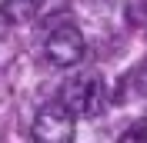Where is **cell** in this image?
Segmentation results:
<instances>
[{
    "label": "cell",
    "mask_w": 147,
    "mask_h": 143,
    "mask_svg": "<svg viewBox=\"0 0 147 143\" xmlns=\"http://www.w3.org/2000/svg\"><path fill=\"white\" fill-rule=\"evenodd\" d=\"M60 103L74 116H97L104 110V87L100 77L94 73H77L60 87Z\"/></svg>",
    "instance_id": "1"
},
{
    "label": "cell",
    "mask_w": 147,
    "mask_h": 143,
    "mask_svg": "<svg viewBox=\"0 0 147 143\" xmlns=\"http://www.w3.org/2000/svg\"><path fill=\"white\" fill-rule=\"evenodd\" d=\"M30 133L37 143H74V113L64 103H47L37 110Z\"/></svg>",
    "instance_id": "2"
},
{
    "label": "cell",
    "mask_w": 147,
    "mask_h": 143,
    "mask_svg": "<svg viewBox=\"0 0 147 143\" xmlns=\"http://www.w3.org/2000/svg\"><path fill=\"white\" fill-rule=\"evenodd\" d=\"M84 53H87L84 33L77 27H70V23L57 27L54 33L47 37V60L54 67H74V63L84 60Z\"/></svg>",
    "instance_id": "3"
},
{
    "label": "cell",
    "mask_w": 147,
    "mask_h": 143,
    "mask_svg": "<svg viewBox=\"0 0 147 143\" xmlns=\"http://www.w3.org/2000/svg\"><path fill=\"white\" fill-rule=\"evenodd\" d=\"M0 13L10 20V23H30L37 17V0H3Z\"/></svg>",
    "instance_id": "4"
},
{
    "label": "cell",
    "mask_w": 147,
    "mask_h": 143,
    "mask_svg": "<svg viewBox=\"0 0 147 143\" xmlns=\"http://www.w3.org/2000/svg\"><path fill=\"white\" fill-rule=\"evenodd\" d=\"M117 143H147V120H137V123H130L124 133H120Z\"/></svg>",
    "instance_id": "5"
},
{
    "label": "cell",
    "mask_w": 147,
    "mask_h": 143,
    "mask_svg": "<svg viewBox=\"0 0 147 143\" xmlns=\"http://www.w3.org/2000/svg\"><path fill=\"white\" fill-rule=\"evenodd\" d=\"M134 87H137V93H144V97H147V63L134 73Z\"/></svg>",
    "instance_id": "6"
}]
</instances>
